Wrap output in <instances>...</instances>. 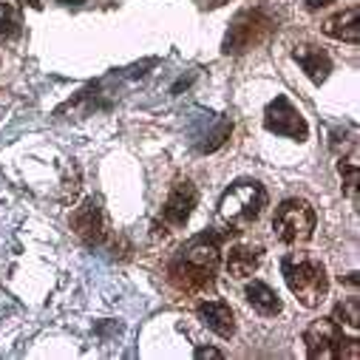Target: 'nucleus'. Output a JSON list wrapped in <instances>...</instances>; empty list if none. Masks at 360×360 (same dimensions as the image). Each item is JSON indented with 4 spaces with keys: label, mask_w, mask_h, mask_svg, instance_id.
I'll return each instance as SVG.
<instances>
[{
    "label": "nucleus",
    "mask_w": 360,
    "mask_h": 360,
    "mask_svg": "<svg viewBox=\"0 0 360 360\" xmlns=\"http://www.w3.org/2000/svg\"><path fill=\"white\" fill-rule=\"evenodd\" d=\"M71 230L85 241V244H103L105 236H108V221H105V213L100 207L97 199H88L82 202L74 213H71Z\"/></svg>",
    "instance_id": "1a4fd4ad"
},
{
    "label": "nucleus",
    "mask_w": 360,
    "mask_h": 360,
    "mask_svg": "<svg viewBox=\"0 0 360 360\" xmlns=\"http://www.w3.org/2000/svg\"><path fill=\"white\" fill-rule=\"evenodd\" d=\"M261 247H252V244H238V247H233L230 250V255H227V273L233 276V278H238V281H244V278H250L255 269H258V264H261Z\"/></svg>",
    "instance_id": "ddd939ff"
},
{
    "label": "nucleus",
    "mask_w": 360,
    "mask_h": 360,
    "mask_svg": "<svg viewBox=\"0 0 360 360\" xmlns=\"http://www.w3.org/2000/svg\"><path fill=\"white\" fill-rule=\"evenodd\" d=\"M338 170H340V176H343V191H346V196L352 199V202H357V185H360V165H357V159L352 156V159H340L338 162Z\"/></svg>",
    "instance_id": "f3484780"
},
{
    "label": "nucleus",
    "mask_w": 360,
    "mask_h": 360,
    "mask_svg": "<svg viewBox=\"0 0 360 360\" xmlns=\"http://www.w3.org/2000/svg\"><path fill=\"white\" fill-rule=\"evenodd\" d=\"M196 357H199V360H205V357H213V360H221L224 354H221L219 349H210V346H202V349H196Z\"/></svg>",
    "instance_id": "a211bd4d"
},
{
    "label": "nucleus",
    "mask_w": 360,
    "mask_h": 360,
    "mask_svg": "<svg viewBox=\"0 0 360 360\" xmlns=\"http://www.w3.org/2000/svg\"><path fill=\"white\" fill-rule=\"evenodd\" d=\"M343 329L326 318V321H315L307 332H304V343H307V354L309 360H340V349H343Z\"/></svg>",
    "instance_id": "0eeeda50"
},
{
    "label": "nucleus",
    "mask_w": 360,
    "mask_h": 360,
    "mask_svg": "<svg viewBox=\"0 0 360 360\" xmlns=\"http://www.w3.org/2000/svg\"><path fill=\"white\" fill-rule=\"evenodd\" d=\"M57 4H63V6H79V4H85V0H57Z\"/></svg>",
    "instance_id": "4be33fe9"
},
{
    "label": "nucleus",
    "mask_w": 360,
    "mask_h": 360,
    "mask_svg": "<svg viewBox=\"0 0 360 360\" xmlns=\"http://www.w3.org/2000/svg\"><path fill=\"white\" fill-rule=\"evenodd\" d=\"M281 273L284 281L290 287V292L307 307L315 309L321 307V301L329 295V276H326V266L307 255V252H292L281 261Z\"/></svg>",
    "instance_id": "f03ea898"
},
{
    "label": "nucleus",
    "mask_w": 360,
    "mask_h": 360,
    "mask_svg": "<svg viewBox=\"0 0 360 360\" xmlns=\"http://www.w3.org/2000/svg\"><path fill=\"white\" fill-rule=\"evenodd\" d=\"M323 34L332 40H343V43H357L360 40V9L349 6L343 12H338L335 18H329L323 23Z\"/></svg>",
    "instance_id": "f8f14e48"
},
{
    "label": "nucleus",
    "mask_w": 360,
    "mask_h": 360,
    "mask_svg": "<svg viewBox=\"0 0 360 360\" xmlns=\"http://www.w3.org/2000/svg\"><path fill=\"white\" fill-rule=\"evenodd\" d=\"M266 207V191L255 179H238L233 182L221 202H219V216L224 224L230 227H247L252 221H258V216Z\"/></svg>",
    "instance_id": "7ed1b4c3"
},
{
    "label": "nucleus",
    "mask_w": 360,
    "mask_h": 360,
    "mask_svg": "<svg viewBox=\"0 0 360 360\" xmlns=\"http://www.w3.org/2000/svg\"><path fill=\"white\" fill-rule=\"evenodd\" d=\"M23 34V15L18 4H0V40H18Z\"/></svg>",
    "instance_id": "2eb2a0df"
},
{
    "label": "nucleus",
    "mask_w": 360,
    "mask_h": 360,
    "mask_svg": "<svg viewBox=\"0 0 360 360\" xmlns=\"http://www.w3.org/2000/svg\"><path fill=\"white\" fill-rule=\"evenodd\" d=\"M196 205H199V191H196V185L191 182V179H176L173 188H170V193H167V202H165V207H162L165 224H170V227H185Z\"/></svg>",
    "instance_id": "6e6552de"
},
{
    "label": "nucleus",
    "mask_w": 360,
    "mask_h": 360,
    "mask_svg": "<svg viewBox=\"0 0 360 360\" xmlns=\"http://www.w3.org/2000/svg\"><path fill=\"white\" fill-rule=\"evenodd\" d=\"M332 321L340 326V329H349V332H360V301L357 298H343L335 312H332Z\"/></svg>",
    "instance_id": "dca6fc26"
},
{
    "label": "nucleus",
    "mask_w": 360,
    "mask_h": 360,
    "mask_svg": "<svg viewBox=\"0 0 360 360\" xmlns=\"http://www.w3.org/2000/svg\"><path fill=\"white\" fill-rule=\"evenodd\" d=\"M315 210L309 202L304 199H287L276 207V216H273V230H276V238L287 247H298V244H307L315 233Z\"/></svg>",
    "instance_id": "39448f33"
},
{
    "label": "nucleus",
    "mask_w": 360,
    "mask_h": 360,
    "mask_svg": "<svg viewBox=\"0 0 360 360\" xmlns=\"http://www.w3.org/2000/svg\"><path fill=\"white\" fill-rule=\"evenodd\" d=\"M199 4H205V6H221V4H227V0H199Z\"/></svg>",
    "instance_id": "412c9836"
},
{
    "label": "nucleus",
    "mask_w": 360,
    "mask_h": 360,
    "mask_svg": "<svg viewBox=\"0 0 360 360\" xmlns=\"http://www.w3.org/2000/svg\"><path fill=\"white\" fill-rule=\"evenodd\" d=\"M18 6H29V9H43V4L40 0H15Z\"/></svg>",
    "instance_id": "aec40b11"
},
{
    "label": "nucleus",
    "mask_w": 360,
    "mask_h": 360,
    "mask_svg": "<svg viewBox=\"0 0 360 360\" xmlns=\"http://www.w3.org/2000/svg\"><path fill=\"white\" fill-rule=\"evenodd\" d=\"M276 32V18L269 15L264 6L258 9H244L236 15V20L227 29V37L221 43L224 54H244L255 46H261L269 34Z\"/></svg>",
    "instance_id": "20e7f679"
},
{
    "label": "nucleus",
    "mask_w": 360,
    "mask_h": 360,
    "mask_svg": "<svg viewBox=\"0 0 360 360\" xmlns=\"http://www.w3.org/2000/svg\"><path fill=\"white\" fill-rule=\"evenodd\" d=\"M264 128L269 134H278V136H290L295 142H304L309 136V128H307V120L301 117V111L284 97L278 94L273 103L266 105L264 111Z\"/></svg>",
    "instance_id": "423d86ee"
},
{
    "label": "nucleus",
    "mask_w": 360,
    "mask_h": 360,
    "mask_svg": "<svg viewBox=\"0 0 360 360\" xmlns=\"http://www.w3.org/2000/svg\"><path fill=\"white\" fill-rule=\"evenodd\" d=\"M304 4H307V9H309V12H315V9H323V6L335 4V0H304Z\"/></svg>",
    "instance_id": "6ab92c4d"
},
{
    "label": "nucleus",
    "mask_w": 360,
    "mask_h": 360,
    "mask_svg": "<svg viewBox=\"0 0 360 360\" xmlns=\"http://www.w3.org/2000/svg\"><path fill=\"white\" fill-rule=\"evenodd\" d=\"M244 295H247V304H250L258 315H264V318H273V315L281 312V298L276 295L273 287H266L264 281H255V278H252V281L247 284Z\"/></svg>",
    "instance_id": "4468645a"
},
{
    "label": "nucleus",
    "mask_w": 360,
    "mask_h": 360,
    "mask_svg": "<svg viewBox=\"0 0 360 360\" xmlns=\"http://www.w3.org/2000/svg\"><path fill=\"white\" fill-rule=\"evenodd\" d=\"M221 238L219 233L193 236L185 250L179 252L170 266L167 278L179 292H207L216 284V269L221 264Z\"/></svg>",
    "instance_id": "f257e3e1"
},
{
    "label": "nucleus",
    "mask_w": 360,
    "mask_h": 360,
    "mask_svg": "<svg viewBox=\"0 0 360 360\" xmlns=\"http://www.w3.org/2000/svg\"><path fill=\"white\" fill-rule=\"evenodd\" d=\"M199 321H202L210 332H216L219 338H233V335H236V315H233L230 304H224V301H219V298L205 301V304L199 307Z\"/></svg>",
    "instance_id": "9d476101"
},
{
    "label": "nucleus",
    "mask_w": 360,
    "mask_h": 360,
    "mask_svg": "<svg viewBox=\"0 0 360 360\" xmlns=\"http://www.w3.org/2000/svg\"><path fill=\"white\" fill-rule=\"evenodd\" d=\"M292 57L301 63V68L307 71V77H309L312 82H318V85L326 82V77H329V71H332V60H329V54H326L323 49L304 43V46H295Z\"/></svg>",
    "instance_id": "9b49d317"
}]
</instances>
